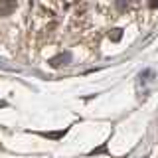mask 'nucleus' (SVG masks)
<instances>
[{
    "label": "nucleus",
    "instance_id": "obj_1",
    "mask_svg": "<svg viewBox=\"0 0 158 158\" xmlns=\"http://www.w3.org/2000/svg\"><path fill=\"white\" fill-rule=\"evenodd\" d=\"M16 8V4H4V2H0V10L2 12H10V10H14Z\"/></svg>",
    "mask_w": 158,
    "mask_h": 158
},
{
    "label": "nucleus",
    "instance_id": "obj_2",
    "mask_svg": "<svg viewBox=\"0 0 158 158\" xmlns=\"http://www.w3.org/2000/svg\"><path fill=\"white\" fill-rule=\"evenodd\" d=\"M113 40H121V30H113Z\"/></svg>",
    "mask_w": 158,
    "mask_h": 158
}]
</instances>
